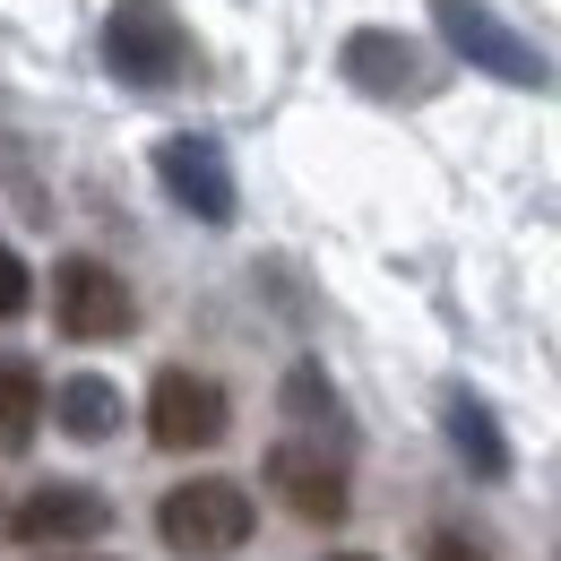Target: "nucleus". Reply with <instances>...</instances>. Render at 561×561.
<instances>
[{
	"instance_id": "f257e3e1",
	"label": "nucleus",
	"mask_w": 561,
	"mask_h": 561,
	"mask_svg": "<svg viewBox=\"0 0 561 561\" xmlns=\"http://www.w3.org/2000/svg\"><path fill=\"white\" fill-rule=\"evenodd\" d=\"M251 492L225 484V476H191V484H173L156 501V536H164V553L182 561H225L251 545Z\"/></svg>"
},
{
	"instance_id": "f03ea898",
	"label": "nucleus",
	"mask_w": 561,
	"mask_h": 561,
	"mask_svg": "<svg viewBox=\"0 0 561 561\" xmlns=\"http://www.w3.org/2000/svg\"><path fill=\"white\" fill-rule=\"evenodd\" d=\"M104 61H113L122 87H173L182 61H191L182 18H173L164 0H113V18H104Z\"/></svg>"
},
{
	"instance_id": "9b49d317",
	"label": "nucleus",
	"mask_w": 561,
	"mask_h": 561,
	"mask_svg": "<svg viewBox=\"0 0 561 561\" xmlns=\"http://www.w3.org/2000/svg\"><path fill=\"white\" fill-rule=\"evenodd\" d=\"M440 423H449V440H458V458L484 476V484H501L510 476V440H501V423H492L484 398H467V389H449V407H440Z\"/></svg>"
},
{
	"instance_id": "ddd939ff",
	"label": "nucleus",
	"mask_w": 561,
	"mask_h": 561,
	"mask_svg": "<svg viewBox=\"0 0 561 561\" xmlns=\"http://www.w3.org/2000/svg\"><path fill=\"white\" fill-rule=\"evenodd\" d=\"M285 407H294V415H311V423H337V398H329V380H320L311 363H294V371H285Z\"/></svg>"
},
{
	"instance_id": "39448f33",
	"label": "nucleus",
	"mask_w": 561,
	"mask_h": 561,
	"mask_svg": "<svg viewBox=\"0 0 561 561\" xmlns=\"http://www.w3.org/2000/svg\"><path fill=\"white\" fill-rule=\"evenodd\" d=\"M225 389H216L208 371H191V363H173V371H156V389H147V432H156V449H216L225 440Z\"/></svg>"
},
{
	"instance_id": "423d86ee",
	"label": "nucleus",
	"mask_w": 561,
	"mask_h": 561,
	"mask_svg": "<svg viewBox=\"0 0 561 561\" xmlns=\"http://www.w3.org/2000/svg\"><path fill=\"white\" fill-rule=\"evenodd\" d=\"M268 492H277L302 527H337L346 501H354L346 458H329L320 440H277V449H268Z\"/></svg>"
},
{
	"instance_id": "1a4fd4ad",
	"label": "nucleus",
	"mask_w": 561,
	"mask_h": 561,
	"mask_svg": "<svg viewBox=\"0 0 561 561\" xmlns=\"http://www.w3.org/2000/svg\"><path fill=\"white\" fill-rule=\"evenodd\" d=\"M346 78L363 87V95H415V87H423L415 53H407V35H389V26H363V35H346Z\"/></svg>"
},
{
	"instance_id": "2eb2a0df",
	"label": "nucleus",
	"mask_w": 561,
	"mask_h": 561,
	"mask_svg": "<svg viewBox=\"0 0 561 561\" xmlns=\"http://www.w3.org/2000/svg\"><path fill=\"white\" fill-rule=\"evenodd\" d=\"M423 561H492V553H484V545H467V536H449V527H440V536L423 545Z\"/></svg>"
},
{
	"instance_id": "f8f14e48",
	"label": "nucleus",
	"mask_w": 561,
	"mask_h": 561,
	"mask_svg": "<svg viewBox=\"0 0 561 561\" xmlns=\"http://www.w3.org/2000/svg\"><path fill=\"white\" fill-rule=\"evenodd\" d=\"M35 423H44V380H35V363L0 354V449H26Z\"/></svg>"
},
{
	"instance_id": "6e6552de",
	"label": "nucleus",
	"mask_w": 561,
	"mask_h": 561,
	"mask_svg": "<svg viewBox=\"0 0 561 561\" xmlns=\"http://www.w3.org/2000/svg\"><path fill=\"white\" fill-rule=\"evenodd\" d=\"M156 182L199 216V225H233V164H225V147H216V139H191V130L164 139V147H156Z\"/></svg>"
},
{
	"instance_id": "dca6fc26",
	"label": "nucleus",
	"mask_w": 561,
	"mask_h": 561,
	"mask_svg": "<svg viewBox=\"0 0 561 561\" xmlns=\"http://www.w3.org/2000/svg\"><path fill=\"white\" fill-rule=\"evenodd\" d=\"M53 561H113V553H53Z\"/></svg>"
},
{
	"instance_id": "20e7f679",
	"label": "nucleus",
	"mask_w": 561,
	"mask_h": 561,
	"mask_svg": "<svg viewBox=\"0 0 561 561\" xmlns=\"http://www.w3.org/2000/svg\"><path fill=\"white\" fill-rule=\"evenodd\" d=\"M53 320H61V337H78V346H104V337H130L139 329V302H130V285L113 277L104 260H61L53 268Z\"/></svg>"
},
{
	"instance_id": "0eeeda50",
	"label": "nucleus",
	"mask_w": 561,
	"mask_h": 561,
	"mask_svg": "<svg viewBox=\"0 0 561 561\" xmlns=\"http://www.w3.org/2000/svg\"><path fill=\"white\" fill-rule=\"evenodd\" d=\"M104 527H113V501L95 484H35L9 510V536L35 545V553H44V545H87V536H104Z\"/></svg>"
},
{
	"instance_id": "9d476101",
	"label": "nucleus",
	"mask_w": 561,
	"mask_h": 561,
	"mask_svg": "<svg viewBox=\"0 0 561 561\" xmlns=\"http://www.w3.org/2000/svg\"><path fill=\"white\" fill-rule=\"evenodd\" d=\"M53 415L70 440H113L122 432V389L104 380V371H70L61 389H53Z\"/></svg>"
},
{
	"instance_id": "f3484780",
	"label": "nucleus",
	"mask_w": 561,
	"mask_h": 561,
	"mask_svg": "<svg viewBox=\"0 0 561 561\" xmlns=\"http://www.w3.org/2000/svg\"><path fill=\"white\" fill-rule=\"evenodd\" d=\"M329 561H371V553H329Z\"/></svg>"
},
{
	"instance_id": "4468645a",
	"label": "nucleus",
	"mask_w": 561,
	"mask_h": 561,
	"mask_svg": "<svg viewBox=\"0 0 561 561\" xmlns=\"http://www.w3.org/2000/svg\"><path fill=\"white\" fill-rule=\"evenodd\" d=\"M26 302H35V277H26V260H18L9 242H0V320H18Z\"/></svg>"
},
{
	"instance_id": "7ed1b4c3",
	"label": "nucleus",
	"mask_w": 561,
	"mask_h": 561,
	"mask_svg": "<svg viewBox=\"0 0 561 561\" xmlns=\"http://www.w3.org/2000/svg\"><path fill=\"white\" fill-rule=\"evenodd\" d=\"M432 26H440V44L458 61H476L484 78H501V87H545V53L518 44L484 0H432Z\"/></svg>"
}]
</instances>
